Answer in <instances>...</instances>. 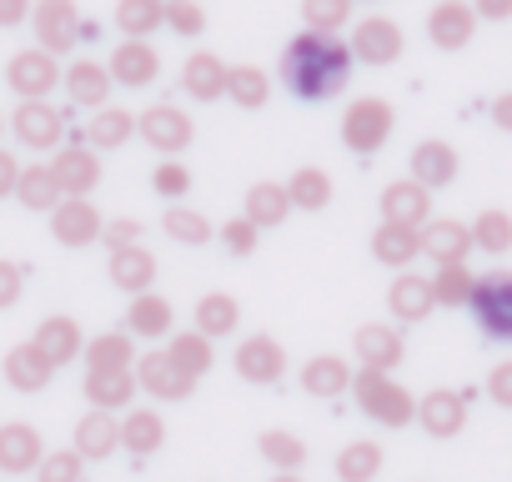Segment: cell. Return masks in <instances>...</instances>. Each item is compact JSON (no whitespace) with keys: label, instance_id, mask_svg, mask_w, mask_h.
<instances>
[{"label":"cell","instance_id":"be15d7a7","mask_svg":"<svg viewBox=\"0 0 512 482\" xmlns=\"http://www.w3.org/2000/svg\"><path fill=\"white\" fill-rule=\"evenodd\" d=\"M0 126H6V121H0Z\"/></svg>","mask_w":512,"mask_h":482},{"label":"cell","instance_id":"4dcf8cb0","mask_svg":"<svg viewBox=\"0 0 512 482\" xmlns=\"http://www.w3.org/2000/svg\"><path fill=\"white\" fill-rule=\"evenodd\" d=\"M407 166H412V181H422L427 191H437V186H452V181H457V151H452L447 141H417Z\"/></svg>","mask_w":512,"mask_h":482},{"label":"cell","instance_id":"91938a15","mask_svg":"<svg viewBox=\"0 0 512 482\" xmlns=\"http://www.w3.org/2000/svg\"><path fill=\"white\" fill-rule=\"evenodd\" d=\"M477 21H512V0H472Z\"/></svg>","mask_w":512,"mask_h":482},{"label":"cell","instance_id":"7c38bea8","mask_svg":"<svg viewBox=\"0 0 512 482\" xmlns=\"http://www.w3.org/2000/svg\"><path fill=\"white\" fill-rule=\"evenodd\" d=\"M51 171H56L66 196H91L101 186V151L86 141H66L51 151Z\"/></svg>","mask_w":512,"mask_h":482},{"label":"cell","instance_id":"db71d44e","mask_svg":"<svg viewBox=\"0 0 512 482\" xmlns=\"http://www.w3.org/2000/svg\"><path fill=\"white\" fill-rule=\"evenodd\" d=\"M21 292H26V272H21V262L0 257V312L16 307V302H21Z\"/></svg>","mask_w":512,"mask_h":482},{"label":"cell","instance_id":"8992f818","mask_svg":"<svg viewBox=\"0 0 512 482\" xmlns=\"http://www.w3.org/2000/svg\"><path fill=\"white\" fill-rule=\"evenodd\" d=\"M61 56L31 46V51H16L11 66H6V86L21 96V101H46L51 91H61Z\"/></svg>","mask_w":512,"mask_h":482},{"label":"cell","instance_id":"f6af8a7d","mask_svg":"<svg viewBox=\"0 0 512 482\" xmlns=\"http://www.w3.org/2000/svg\"><path fill=\"white\" fill-rule=\"evenodd\" d=\"M256 452H262L277 472H297L307 462V442L297 432H282V427H267L262 437H256Z\"/></svg>","mask_w":512,"mask_h":482},{"label":"cell","instance_id":"836d02e7","mask_svg":"<svg viewBox=\"0 0 512 482\" xmlns=\"http://www.w3.org/2000/svg\"><path fill=\"white\" fill-rule=\"evenodd\" d=\"M121 447L136 452V457L161 452V447H166V422H161V412H156V407H126V417H121Z\"/></svg>","mask_w":512,"mask_h":482},{"label":"cell","instance_id":"f907efd6","mask_svg":"<svg viewBox=\"0 0 512 482\" xmlns=\"http://www.w3.org/2000/svg\"><path fill=\"white\" fill-rule=\"evenodd\" d=\"M36 472H41V482H81L86 477V457L76 447H61V452H46Z\"/></svg>","mask_w":512,"mask_h":482},{"label":"cell","instance_id":"484cf974","mask_svg":"<svg viewBox=\"0 0 512 482\" xmlns=\"http://www.w3.org/2000/svg\"><path fill=\"white\" fill-rule=\"evenodd\" d=\"M432 307H437L432 277H417V272H397V277H392V287H387V312H392L397 322H422Z\"/></svg>","mask_w":512,"mask_h":482},{"label":"cell","instance_id":"11a10c76","mask_svg":"<svg viewBox=\"0 0 512 482\" xmlns=\"http://www.w3.org/2000/svg\"><path fill=\"white\" fill-rule=\"evenodd\" d=\"M101 241H106L111 252H116V247H136V241H141V221H131V216L121 221V216H116V221H106Z\"/></svg>","mask_w":512,"mask_h":482},{"label":"cell","instance_id":"277c9868","mask_svg":"<svg viewBox=\"0 0 512 482\" xmlns=\"http://www.w3.org/2000/svg\"><path fill=\"white\" fill-rule=\"evenodd\" d=\"M467 307H472L482 337L512 342V272H487V277H477Z\"/></svg>","mask_w":512,"mask_h":482},{"label":"cell","instance_id":"9c48e42d","mask_svg":"<svg viewBox=\"0 0 512 482\" xmlns=\"http://www.w3.org/2000/svg\"><path fill=\"white\" fill-rule=\"evenodd\" d=\"M231 367H236V377L251 382V387H272V382H282V372H287V347H282L272 332H251V337H241Z\"/></svg>","mask_w":512,"mask_h":482},{"label":"cell","instance_id":"8d00e7d4","mask_svg":"<svg viewBox=\"0 0 512 482\" xmlns=\"http://www.w3.org/2000/svg\"><path fill=\"white\" fill-rule=\"evenodd\" d=\"M166 357L201 382V377L216 367V342H211L206 332H196V327H191V332H171V337H166Z\"/></svg>","mask_w":512,"mask_h":482},{"label":"cell","instance_id":"f35d334b","mask_svg":"<svg viewBox=\"0 0 512 482\" xmlns=\"http://www.w3.org/2000/svg\"><path fill=\"white\" fill-rule=\"evenodd\" d=\"M236 327H241V302L231 292H201V302H196V332H206L216 342V337H231Z\"/></svg>","mask_w":512,"mask_h":482},{"label":"cell","instance_id":"603a6c76","mask_svg":"<svg viewBox=\"0 0 512 482\" xmlns=\"http://www.w3.org/2000/svg\"><path fill=\"white\" fill-rule=\"evenodd\" d=\"M106 277H111V287L116 292H151L156 287V257L141 247V241H136V247H116L111 257H106Z\"/></svg>","mask_w":512,"mask_h":482},{"label":"cell","instance_id":"7dc6e473","mask_svg":"<svg viewBox=\"0 0 512 482\" xmlns=\"http://www.w3.org/2000/svg\"><path fill=\"white\" fill-rule=\"evenodd\" d=\"M352 6H357V0H302V21H307V31L337 36L352 21Z\"/></svg>","mask_w":512,"mask_h":482},{"label":"cell","instance_id":"8fae6325","mask_svg":"<svg viewBox=\"0 0 512 482\" xmlns=\"http://www.w3.org/2000/svg\"><path fill=\"white\" fill-rule=\"evenodd\" d=\"M347 46H352V61H362V66H392L407 51V36H402V26L392 16H362L352 26Z\"/></svg>","mask_w":512,"mask_h":482},{"label":"cell","instance_id":"ffe728a7","mask_svg":"<svg viewBox=\"0 0 512 482\" xmlns=\"http://www.w3.org/2000/svg\"><path fill=\"white\" fill-rule=\"evenodd\" d=\"M126 332L136 342H161V337L176 332V307L161 292H136L131 307H126Z\"/></svg>","mask_w":512,"mask_h":482},{"label":"cell","instance_id":"ab89813d","mask_svg":"<svg viewBox=\"0 0 512 482\" xmlns=\"http://www.w3.org/2000/svg\"><path fill=\"white\" fill-rule=\"evenodd\" d=\"M161 231L176 241V247H206V241L216 236V226L206 221V211H196L186 201H171V211L161 216Z\"/></svg>","mask_w":512,"mask_h":482},{"label":"cell","instance_id":"44dd1931","mask_svg":"<svg viewBox=\"0 0 512 482\" xmlns=\"http://www.w3.org/2000/svg\"><path fill=\"white\" fill-rule=\"evenodd\" d=\"M417 422H422L427 437H457V432L467 427V397L437 387V392L417 397Z\"/></svg>","mask_w":512,"mask_h":482},{"label":"cell","instance_id":"b9f144b4","mask_svg":"<svg viewBox=\"0 0 512 482\" xmlns=\"http://www.w3.org/2000/svg\"><path fill=\"white\" fill-rule=\"evenodd\" d=\"M226 101H236L241 111H262L272 101V76L262 66H231L226 71Z\"/></svg>","mask_w":512,"mask_h":482},{"label":"cell","instance_id":"d4e9b609","mask_svg":"<svg viewBox=\"0 0 512 482\" xmlns=\"http://www.w3.org/2000/svg\"><path fill=\"white\" fill-rule=\"evenodd\" d=\"M71 447H76L86 462H101V457H111V452L121 447V417H116V412H101V407L81 412Z\"/></svg>","mask_w":512,"mask_h":482},{"label":"cell","instance_id":"c3c4849f","mask_svg":"<svg viewBox=\"0 0 512 482\" xmlns=\"http://www.w3.org/2000/svg\"><path fill=\"white\" fill-rule=\"evenodd\" d=\"M472 272H467V262H447V267H437V277H432V292H437V302L442 307H467V297H472Z\"/></svg>","mask_w":512,"mask_h":482},{"label":"cell","instance_id":"f5cc1de1","mask_svg":"<svg viewBox=\"0 0 512 482\" xmlns=\"http://www.w3.org/2000/svg\"><path fill=\"white\" fill-rule=\"evenodd\" d=\"M166 26L176 31V36H201L206 31V11L196 6V0H166Z\"/></svg>","mask_w":512,"mask_h":482},{"label":"cell","instance_id":"7402d4cb","mask_svg":"<svg viewBox=\"0 0 512 482\" xmlns=\"http://www.w3.org/2000/svg\"><path fill=\"white\" fill-rule=\"evenodd\" d=\"M0 372H6V382H11L16 392H41V387H51L56 362H51L36 342H16V347L6 352V362H0Z\"/></svg>","mask_w":512,"mask_h":482},{"label":"cell","instance_id":"1f68e13d","mask_svg":"<svg viewBox=\"0 0 512 482\" xmlns=\"http://www.w3.org/2000/svg\"><path fill=\"white\" fill-rule=\"evenodd\" d=\"M56 367H66V362H76L81 357V347H86V337H81V322L76 317H66V312H56V317H46L41 327H36V337H31Z\"/></svg>","mask_w":512,"mask_h":482},{"label":"cell","instance_id":"d590c367","mask_svg":"<svg viewBox=\"0 0 512 482\" xmlns=\"http://www.w3.org/2000/svg\"><path fill=\"white\" fill-rule=\"evenodd\" d=\"M61 181H56V171H51V161H36V166H21V181H16V201L26 206V211H56L61 206Z\"/></svg>","mask_w":512,"mask_h":482},{"label":"cell","instance_id":"ba28073f","mask_svg":"<svg viewBox=\"0 0 512 482\" xmlns=\"http://www.w3.org/2000/svg\"><path fill=\"white\" fill-rule=\"evenodd\" d=\"M101 231H106V216L91 206V196H61V206L51 211V236L61 241L66 252L96 247Z\"/></svg>","mask_w":512,"mask_h":482},{"label":"cell","instance_id":"5b68a950","mask_svg":"<svg viewBox=\"0 0 512 482\" xmlns=\"http://www.w3.org/2000/svg\"><path fill=\"white\" fill-rule=\"evenodd\" d=\"M31 26H36V46L51 56H71L81 46V11L76 0H36L31 6Z\"/></svg>","mask_w":512,"mask_h":482},{"label":"cell","instance_id":"60d3db41","mask_svg":"<svg viewBox=\"0 0 512 482\" xmlns=\"http://www.w3.org/2000/svg\"><path fill=\"white\" fill-rule=\"evenodd\" d=\"M116 26L131 41H151L166 26V0H116Z\"/></svg>","mask_w":512,"mask_h":482},{"label":"cell","instance_id":"83f0119b","mask_svg":"<svg viewBox=\"0 0 512 482\" xmlns=\"http://www.w3.org/2000/svg\"><path fill=\"white\" fill-rule=\"evenodd\" d=\"M352 347H357V362L372 367V372H392V367L402 362V352H407V347H402V332H397V327H382V322L357 327Z\"/></svg>","mask_w":512,"mask_h":482},{"label":"cell","instance_id":"2e32d148","mask_svg":"<svg viewBox=\"0 0 512 482\" xmlns=\"http://www.w3.org/2000/svg\"><path fill=\"white\" fill-rule=\"evenodd\" d=\"M111 71H106V61H91V56H81V61H71L66 71H61V91L76 101V106H86V111H101L106 101H111Z\"/></svg>","mask_w":512,"mask_h":482},{"label":"cell","instance_id":"94428289","mask_svg":"<svg viewBox=\"0 0 512 482\" xmlns=\"http://www.w3.org/2000/svg\"><path fill=\"white\" fill-rule=\"evenodd\" d=\"M492 121H497V131H512V91L492 101Z\"/></svg>","mask_w":512,"mask_h":482},{"label":"cell","instance_id":"7a4b0ae2","mask_svg":"<svg viewBox=\"0 0 512 482\" xmlns=\"http://www.w3.org/2000/svg\"><path fill=\"white\" fill-rule=\"evenodd\" d=\"M352 397H357V407H362L372 422H382V427H407V422H417V397H412L392 372L362 367V372L352 377Z\"/></svg>","mask_w":512,"mask_h":482},{"label":"cell","instance_id":"f1b7e54d","mask_svg":"<svg viewBox=\"0 0 512 482\" xmlns=\"http://www.w3.org/2000/svg\"><path fill=\"white\" fill-rule=\"evenodd\" d=\"M136 392H141L136 387V367H126V372H86L81 377V397L91 407H101V412H126Z\"/></svg>","mask_w":512,"mask_h":482},{"label":"cell","instance_id":"4316f807","mask_svg":"<svg viewBox=\"0 0 512 482\" xmlns=\"http://www.w3.org/2000/svg\"><path fill=\"white\" fill-rule=\"evenodd\" d=\"M372 257H377L382 267H392V272H407V267L422 257V236H417V226L382 221V226L372 231Z\"/></svg>","mask_w":512,"mask_h":482},{"label":"cell","instance_id":"ee69618b","mask_svg":"<svg viewBox=\"0 0 512 482\" xmlns=\"http://www.w3.org/2000/svg\"><path fill=\"white\" fill-rule=\"evenodd\" d=\"M377 472H382V447L377 442H347L342 452H337V482H377Z\"/></svg>","mask_w":512,"mask_h":482},{"label":"cell","instance_id":"e0dca14e","mask_svg":"<svg viewBox=\"0 0 512 482\" xmlns=\"http://www.w3.org/2000/svg\"><path fill=\"white\" fill-rule=\"evenodd\" d=\"M41 457H46V442L31 422H0V472L26 477L41 467Z\"/></svg>","mask_w":512,"mask_h":482},{"label":"cell","instance_id":"30bf717a","mask_svg":"<svg viewBox=\"0 0 512 482\" xmlns=\"http://www.w3.org/2000/svg\"><path fill=\"white\" fill-rule=\"evenodd\" d=\"M11 136L31 151H56V146H66V116H61V106H51V96L21 101L11 111Z\"/></svg>","mask_w":512,"mask_h":482},{"label":"cell","instance_id":"bcb514c9","mask_svg":"<svg viewBox=\"0 0 512 482\" xmlns=\"http://www.w3.org/2000/svg\"><path fill=\"white\" fill-rule=\"evenodd\" d=\"M472 247L477 252H492V257L512 252V216L507 211H482L472 221Z\"/></svg>","mask_w":512,"mask_h":482},{"label":"cell","instance_id":"6da1fadb","mask_svg":"<svg viewBox=\"0 0 512 482\" xmlns=\"http://www.w3.org/2000/svg\"><path fill=\"white\" fill-rule=\"evenodd\" d=\"M352 81V46L327 31H302L282 51V86L297 101H332Z\"/></svg>","mask_w":512,"mask_h":482},{"label":"cell","instance_id":"9a60e30c","mask_svg":"<svg viewBox=\"0 0 512 482\" xmlns=\"http://www.w3.org/2000/svg\"><path fill=\"white\" fill-rule=\"evenodd\" d=\"M472 36H477V11L467 0H437L427 11V41L437 51H462V46H472Z\"/></svg>","mask_w":512,"mask_h":482},{"label":"cell","instance_id":"f546056e","mask_svg":"<svg viewBox=\"0 0 512 482\" xmlns=\"http://www.w3.org/2000/svg\"><path fill=\"white\" fill-rule=\"evenodd\" d=\"M352 377H357V372H352L342 357L322 352V357H312V362L302 367V392H307V397H322V402H337V397L352 392Z\"/></svg>","mask_w":512,"mask_h":482},{"label":"cell","instance_id":"3957f363","mask_svg":"<svg viewBox=\"0 0 512 482\" xmlns=\"http://www.w3.org/2000/svg\"><path fill=\"white\" fill-rule=\"evenodd\" d=\"M392 131H397V111L382 96H357L342 111V146L352 156H377L392 141Z\"/></svg>","mask_w":512,"mask_h":482},{"label":"cell","instance_id":"ac0fdd59","mask_svg":"<svg viewBox=\"0 0 512 482\" xmlns=\"http://www.w3.org/2000/svg\"><path fill=\"white\" fill-rule=\"evenodd\" d=\"M417 236H422V257H432L437 267L467 262V252H477V247H472V226H462V221H452V216H432Z\"/></svg>","mask_w":512,"mask_h":482},{"label":"cell","instance_id":"7bdbcfd3","mask_svg":"<svg viewBox=\"0 0 512 482\" xmlns=\"http://www.w3.org/2000/svg\"><path fill=\"white\" fill-rule=\"evenodd\" d=\"M287 196H292V211H327L332 201V176L322 166H297L292 181H287Z\"/></svg>","mask_w":512,"mask_h":482},{"label":"cell","instance_id":"cb8c5ba5","mask_svg":"<svg viewBox=\"0 0 512 482\" xmlns=\"http://www.w3.org/2000/svg\"><path fill=\"white\" fill-rule=\"evenodd\" d=\"M226 61L216 56V51H191L186 56V66H181V91L191 96V101H221L226 96Z\"/></svg>","mask_w":512,"mask_h":482},{"label":"cell","instance_id":"e575fe53","mask_svg":"<svg viewBox=\"0 0 512 482\" xmlns=\"http://www.w3.org/2000/svg\"><path fill=\"white\" fill-rule=\"evenodd\" d=\"M241 216H251L256 226H282L287 216H292V196H287V186L282 181H251L246 186V201H241Z\"/></svg>","mask_w":512,"mask_h":482},{"label":"cell","instance_id":"d6a6232c","mask_svg":"<svg viewBox=\"0 0 512 482\" xmlns=\"http://www.w3.org/2000/svg\"><path fill=\"white\" fill-rule=\"evenodd\" d=\"M81 357H86V372H126V367H136L141 352H136L131 332H101V337H86Z\"/></svg>","mask_w":512,"mask_h":482},{"label":"cell","instance_id":"680465c9","mask_svg":"<svg viewBox=\"0 0 512 482\" xmlns=\"http://www.w3.org/2000/svg\"><path fill=\"white\" fill-rule=\"evenodd\" d=\"M16 181H21V161H16V151L0 146V201L16 196Z\"/></svg>","mask_w":512,"mask_h":482},{"label":"cell","instance_id":"4fadbf2b","mask_svg":"<svg viewBox=\"0 0 512 482\" xmlns=\"http://www.w3.org/2000/svg\"><path fill=\"white\" fill-rule=\"evenodd\" d=\"M136 387L146 397H156V402H186L196 392V377L181 372L166 352H141L136 357Z\"/></svg>","mask_w":512,"mask_h":482},{"label":"cell","instance_id":"d6986e66","mask_svg":"<svg viewBox=\"0 0 512 482\" xmlns=\"http://www.w3.org/2000/svg\"><path fill=\"white\" fill-rule=\"evenodd\" d=\"M382 221H397V226H427L432 221V191L422 181H392L382 186Z\"/></svg>","mask_w":512,"mask_h":482},{"label":"cell","instance_id":"52a82bcc","mask_svg":"<svg viewBox=\"0 0 512 482\" xmlns=\"http://www.w3.org/2000/svg\"><path fill=\"white\" fill-rule=\"evenodd\" d=\"M136 136H141L151 151H161V156H181V151L191 146V136H196V121H191L181 106L156 101V106H146V111L136 116Z\"/></svg>","mask_w":512,"mask_h":482},{"label":"cell","instance_id":"816d5d0a","mask_svg":"<svg viewBox=\"0 0 512 482\" xmlns=\"http://www.w3.org/2000/svg\"><path fill=\"white\" fill-rule=\"evenodd\" d=\"M151 186H156V196H166V201H186V191H191V171L181 166V161H161L156 171H151Z\"/></svg>","mask_w":512,"mask_h":482},{"label":"cell","instance_id":"6f0895ef","mask_svg":"<svg viewBox=\"0 0 512 482\" xmlns=\"http://www.w3.org/2000/svg\"><path fill=\"white\" fill-rule=\"evenodd\" d=\"M31 6L36 0H0V31H16L31 21Z\"/></svg>","mask_w":512,"mask_h":482},{"label":"cell","instance_id":"5bb4252c","mask_svg":"<svg viewBox=\"0 0 512 482\" xmlns=\"http://www.w3.org/2000/svg\"><path fill=\"white\" fill-rule=\"evenodd\" d=\"M106 71H111L116 86H126V91H146V86H156V76H161V51H156L151 41H131V36H121V46L111 51Z\"/></svg>","mask_w":512,"mask_h":482},{"label":"cell","instance_id":"9f6ffc18","mask_svg":"<svg viewBox=\"0 0 512 482\" xmlns=\"http://www.w3.org/2000/svg\"><path fill=\"white\" fill-rule=\"evenodd\" d=\"M487 397L512 412V362H497V367L487 372Z\"/></svg>","mask_w":512,"mask_h":482},{"label":"cell","instance_id":"74e56055","mask_svg":"<svg viewBox=\"0 0 512 482\" xmlns=\"http://www.w3.org/2000/svg\"><path fill=\"white\" fill-rule=\"evenodd\" d=\"M131 136H136V116L126 106H101L86 126V146H96V151H121Z\"/></svg>","mask_w":512,"mask_h":482},{"label":"cell","instance_id":"6125c7cd","mask_svg":"<svg viewBox=\"0 0 512 482\" xmlns=\"http://www.w3.org/2000/svg\"><path fill=\"white\" fill-rule=\"evenodd\" d=\"M272 482H302V477H297V472H277Z\"/></svg>","mask_w":512,"mask_h":482},{"label":"cell","instance_id":"681fc988","mask_svg":"<svg viewBox=\"0 0 512 482\" xmlns=\"http://www.w3.org/2000/svg\"><path fill=\"white\" fill-rule=\"evenodd\" d=\"M216 241L231 252V257H251L256 247H262V226H256L251 216H231L216 226Z\"/></svg>","mask_w":512,"mask_h":482}]
</instances>
